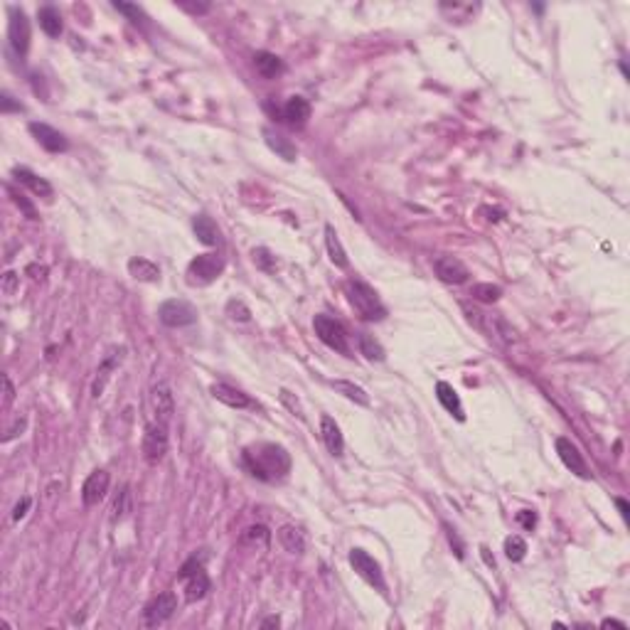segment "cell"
Returning a JSON list of instances; mask_svg holds the SVG:
<instances>
[{"instance_id":"cell-26","label":"cell","mask_w":630,"mask_h":630,"mask_svg":"<svg viewBox=\"0 0 630 630\" xmlns=\"http://www.w3.org/2000/svg\"><path fill=\"white\" fill-rule=\"evenodd\" d=\"M37 20H39V27H42L44 35L49 37H59L62 35V15L54 5H44V8L37 10Z\"/></svg>"},{"instance_id":"cell-44","label":"cell","mask_w":630,"mask_h":630,"mask_svg":"<svg viewBox=\"0 0 630 630\" xmlns=\"http://www.w3.org/2000/svg\"><path fill=\"white\" fill-rule=\"evenodd\" d=\"M15 202H18V207L23 209V212L27 214L30 219H37V212H35V207L27 202V197H23V194H15Z\"/></svg>"},{"instance_id":"cell-19","label":"cell","mask_w":630,"mask_h":630,"mask_svg":"<svg viewBox=\"0 0 630 630\" xmlns=\"http://www.w3.org/2000/svg\"><path fill=\"white\" fill-rule=\"evenodd\" d=\"M320 436H323L325 448H328L333 456H342V451H345L342 431H340V426L335 424V419L328 416V414H323V419H320Z\"/></svg>"},{"instance_id":"cell-5","label":"cell","mask_w":630,"mask_h":630,"mask_svg":"<svg viewBox=\"0 0 630 630\" xmlns=\"http://www.w3.org/2000/svg\"><path fill=\"white\" fill-rule=\"evenodd\" d=\"M466 313H468V320L478 325L483 333H488V338L495 340V342L512 345L514 340H517L514 330L509 328L507 320L500 318V315H490V313H483V311H471V308H466Z\"/></svg>"},{"instance_id":"cell-11","label":"cell","mask_w":630,"mask_h":630,"mask_svg":"<svg viewBox=\"0 0 630 630\" xmlns=\"http://www.w3.org/2000/svg\"><path fill=\"white\" fill-rule=\"evenodd\" d=\"M175 611H178V598H175V593L165 591L146 606V611H143V623H146L148 628L160 626V623L170 621V618L175 616Z\"/></svg>"},{"instance_id":"cell-20","label":"cell","mask_w":630,"mask_h":630,"mask_svg":"<svg viewBox=\"0 0 630 630\" xmlns=\"http://www.w3.org/2000/svg\"><path fill=\"white\" fill-rule=\"evenodd\" d=\"M13 178L18 180L20 185L32 190L35 194H39V197H52V185H49L44 178H39V175H35L30 168H15Z\"/></svg>"},{"instance_id":"cell-4","label":"cell","mask_w":630,"mask_h":630,"mask_svg":"<svg viewBox=\"0 0 630 630\" xmlns=\"http://www.w3.org/2000/svg\"><path fill=\"white\" fill-rule=\"evenodd\" d=\"M313 330L318 335V340L323 345H328L330 350L340 354H347L350 357V342H347V330L340 320L330 318V315H315L313 318Z\"/></svg>"},{"instance_id":"cell-50","label":"cell","mask_w":630,"mask_h":630,"mask_svg":"<svg viewBox=\"0 0 630 630\" xmlns=\"http://www.w3.org/2000/svg\"><path fill=\"white\" fill-rule=\"evenodd\" d=\"M601 626H603V628H611V626H616V628H621V630H626V628H628L626 623H623V621H616V618H606V621H603Z\"/></svg>"},{"instance_id":"cell-30","label":"cell","mask_w":630,"mask_h":630,"mask_svg":"<svg viewBox=\"0 0 630 630\" xmlns=\"http://www.w3.org/2000/svg\"><path fill=\"white\" fill-rule=\"evenodd\" d=\"M333 389L342 394V397H347L350 402H357V404H362V407H369V394L364 392L362 387H357L354 382H347V379H333Z\"/></svg>"},{"instance_id":"cell-40","label":"cell","mask_w":630,"mask_h":630,"mask_svg":"<svg viewBox=\"0 0 630 630\" xmlns=\"http://www.w3.org/2000/svg\"><path fill=\"white\" fill-rule=\"evenodd\" d=\"M113 8H116L118 13H126L128 18H133V23L143 20V10L138 8V5H128V3H118V0H113Z\"/></svg>"},{"instance_id":"cell-39","label":"cell","mask_w":630,"mask_h":630,"mask_svg":"<svg viewBox=\"0 0 630 630\" xmlns=\"http://www.w3.org/2000/svg\"><path fill=\"white\" fill-rule=\"evenodd\" d=\"M278 397H281V402L286 404L288 409H291L293 414H296L298 419H306V414H303V407H301V402H298L296 397H293L291 392H288V389H281V394H278Z\"/></svg>"},{"instance_id":"cell-24","label":"cell","mask_w":630,"mask_h":630,"mask_svg":"<svg viewBox=\"0 0 630 630\" xmlns=\"http://www.w3.org/2000/svg\"><path fill=\"white\" fill-rule=\"evenodd\" d=\"M192 229H194V237L202 244H207V247H217L219 244V229L214 224V219L207 217V214H197L192 219Z\"/></svg>"},{"instance_id":"cell-33","label":"cell","mask_w":630,"mask_h":630,"mask_svg":"<svg viewBox=\"0 0 630 630\" xmlns=\"http://www.w3.org/2000/svg\"><path fill=\"white\" fill-rule=\"evenodd\" d=\"M471 296L483 303H495V301H500V296H502V288L493 286V283H475Z\"/></svg>"},{"instance_id":"cell-3","label":"cell","mask_w":630,"mask_h":630,"mask_svg":"<svg viewBox=\"0 0 630 630\" xmlns=\"http://www.w3.org/2000/svg\"><path fill=\"white\" fill-rule=\"evenodd\" d=\"M178 581H180V586H183L185 601L187 603L202 601L209 591V576H207V572H204V564L199 562L197 557H192L190 562L183 564V569H180V574H178Z\"/></svg>"},{"instance_id":"cell-13","label":"cell","mask_w":630,"mask_h":630,"mask_svg":"<svg viewBox=\"0 0 630 630\" xmlns=\"http://www.w3.org/2000/svg\"><path fill=\"white\" fill-rule=\"evenodd\" d=\"M27 128H30V133H32V136H35V141H37L39 146H42L47 153H64V151H67V148H69L67 138H64L62 133L57 131V128L47 126V123H37V121H32Z\"/></svg>"},{"instance_id":"cell-17","label":"cell","mask_w":630,"mask_h":630,"mask_svg":"<svg viewBox=\"0 0 630 630\" xmlns=\"http://www.w3.org/2000/svg\"><path fill=\"white\" fill-rule=\"evenodd\" d=\"M209 392H212V397L217 399V402L227 404V407H232V409H252L254 407L252 397H249L247 392H242V389L232 387V384H227V382H214L212 387H209Z\"/></svg>"},{"instance_id":"cell-28","label":"cell","mask_w":630,"mask_h":630,"mask_svg":"<svg viewBox=\"0 0 630 630\" xmlns=\"http://www.w3.org/2000/svg\"><path fill=\"white\" fill-rule=\"evenodd\" d=\"M254 67H257V72L261 74V77H266V79H273V77H278V74L283 72V62L271 52H257L254 54Z\"/></svg>"},{"instance_id":"cell-41","label":"cell","mask_w":630,"mask_h":630,"mask_svg":"<svg viewBox=\"0 0 630 630\" xmlns=\"http://www.w3.org/2000/svg\"><path fill=\"white\" fill-rule=\"evenodd\" d=\"M514 519H517L519 527H524L527 532H532V529L537 527V514L529 512V509H522V512H517V514H514Z\"/></svg>"},{"instance_id":"cell-16","label":"cell","mask_w":630,"mask_h":630,"mask_svg":"<svg viewBox=\"0 0 630 630\" xmlns=\"http://www.w3.org/2000/svg\"><path fill=\"white\" fill-rule=\"evenodd\" d=\"M151 404H153V412H156V421L163 424V426H168V424L173 421V414H175V399L165 382H160L153 387Z\"/></svg>"},{"instance_id":"cell-22","label":"cell","mask_w":630,"mask_h":630,"mask_svg":"<svg viewBox=\"0 0 630 630\" xmlns=\"http://www.w3.org/2000/svg\"><path fill=\"white\" fill-rule=\"evenodd\" d=\"M283 118H286L291 126H303V123L311 118V104L303 97H291L283 106Z\"/></svg>"},{"instance_id":"cell-29","label":"cell","mask_w":630,"mask_h":630,"mask_svg":"<svg viewBox=\"0 0 630 630\" xmlns=\"http://www.w3.org/2000/svg\"><path fill=\"white\" fill-rule=\"evenodd\" d=\"M264 136H266L268 148H271V151H276L283 160H288V163H293V160H296L298 151H296V146L288 141V138H283L281 133H273L271 128H264Z\"/></svg>"},{"instance_id":"cell-35","label":"cell","mask_w":630,"mask_h":630,"mask_svg":"<svg viewBox=\"0 0 630 630\" xmlns=\"http://www.w3.org/2000/svg\"><path fill=\"white\" fill-rule=\"evenodd\" d=\"M268 539H271V532H268L264 524H254V527L244 529L242 534V542H252V544H261V547H266Z\"/></svg>"},{"instance_id":"cell-8","label":"cell","mask_w":630,"mask_h":630,"mask_svg":"<svg viewBox=\"0 0 630 630\" xmlns=\"http://www.w3.org/2000/svg\"><path fill=\"white\" fill-rule=\"evenodd\" d=\"M168 453V426L163 424H151L143 433V456L148 463H160Z\"/></svg>"},{"instance_id":"cell-38","label":"cell","mask_w":630,"mask_h":630,"mask_svg":"<svg viewBox=\"0 0 630 630\" xmlns=\"http://www.w3.org/2000/svg\"><path fill=\"white\" fill-rule=\"evenodd\" d=\"M20 286V276L15 271H8L3 276V281H0V291L5 293V296H15V291H18Z\"/></svg>"},{"instance_id":"cell-49","label":"cell","mask_w":630,"mask_h":630,"mask_svg":"<svg viewBox=\"0 0 630 630\" xmlns=\"http://www.w3.org/2000/svg\"><path fill=\"white\" fill-rule=\"evenodd\" d=\"M616 505H618V509H621L623 519H628V512H630V505H628V502H626V500H623V498H616Z\"/></svg>"},{"instance_id":"cell-27","label":"cell","mask_w":630,"mask_h":630,"mask_svg":"<svg viewBox=\"0 0 630 630\" xmlns=\"http://www.w3.org/2000/svg\"><path fill=\"white\" fill-rule=\"evenodd\" d=\"M278 542H281L291 554H303L306 552V544H308L303 529L293 527V524H286V527L278 529Z\"/></svg>"},{"instance_id":"cell-51","label":"cell","mask_w":630,"mask_h":630,"mask_svg":"<svg viewBox=\"0 0 630 630\" xmlns=\"http://www.w3.org/2000/svg\"><path fill=\"white\" fill-rule=\"evenodd\" d=\"M480 554H483V559H485V564H488V567H495V559L490 557L488 547H480Z\"/></svg>"},{"instance_id":"cell-14","label":"cell","mask_w":630,"mask_h":630,"mask_svg":"<svg viewBox=\"0 0 630 630\" xmlns=\"http://www.w3.org/2000/svg\"><path fill=\"white\" fill-rule=\"evenodd\" d=\"M557 453H559V458H562V463L572 473H576L579 478H583V480L591 478V473H588V466H586V461H583L581 451H579V448L574 446L569 438H564V436L557 438Z\"/></svg>"},{"instance_id":"cell-1","label":"cell","mask_w":630,"mask_h":630,"mask_svg":"<svg viewBox=\"0 0 630 630\" xmlns=\"http://www.w3.org/2000/svg\"><path fill=\"white\" fill-rule=\"evenodd\" d=\"M247 471L259 480H278L291 471V456L286 453V448L276 446V443H257V446L244 448L242 456Z\"/></svg>"},{"instance_id":"cell-42","label":"cell","mask_w":630,"mask_h":630,"mask_svg":"<svg viewBox=\"0 0 630 630\" xmlns=\"http://www.w3.org/2000/svg\"><path fill=\"white\" fill-rule=\"evenodd\" d=\"M30 505H32V500H30V498H23L18 505H15V509H13V519H15V522H20V519H23L25 514H27Z\"/></svg>"},{"instance_id":"cell-34","label":"cell","mask_w":630,"mask_h":630,"mask_svg":"<svg viewBox=\"0 0 630 630\" xmlns=\"http://www.w3.org/2000/svg\"><path fill=\"white\" fill-rule=\"evenodd\" d=\"M252 257H254V264H257V266L261 268V271L273 273V271H276V268H278L276 257H273V254L268 252V249H264V247L254 249V252H252Z\"/></svg>"},{"instance_id":"cell-9","label":"cell","mask_w":630,"mask_h":630,"mask_svg":"<svg viewBox=\"0 0 630 630\" xmlns=\"http://www.w3.org/2000/svg\"><path fill=\"white\" fill-rule=\"evenodd\" d=\"M350 564H352V569L367 583L377 586L379 591H387V583H384L382 569H379V564L374 562V557H369L364 549H352V552H350Z\"/></svg>"},{"instance_id":"cell-10","label":"cell","mask_w":630,"mask_h":630,"mask_svg":"<svg viewBox=\"0 0 630 630\" xmlns=\"http://www.w3.org/2000/svg\"><path fill=\"white\" fill-rule=\"evenodd\" d=\"M8 39H10V44H13V49L20 54V57L27 54V49H30V20L20 8L10 10Z\"/></svg>"},{"instance_id":"cell-2","label":"cell","mask_w":630,"mask_h":630,"mask_svg":"<svg viewBox=\"0 0 630 630\" xmlns=\"http://www.w3.org/2000/svg\"><path fill=\"white\" fill-rule=\"evenodd\" d=\"M345 293L350 298V306L359 313V318L364 320H384L387 318V306L379 301L377 291L364 281H347L345 283Z\"/></svg>"},{"instance_id":"cell-6","label":"cell","mask_w":630,"mask_h":630,"mask_svg":"<svg viewBox=\"0 0 630 630\" xmlns=\"http://www.w3.org/2000/svg\"><path fill=\"white\" fill-rule=\"evenodd\" d=\"M158 318H160V323L168 325V328H185V325L197 323V311H194L187 301L170 298V301L160 303Z\"/></svg>"},{"instance_id":"cell-18","label":"cell","mask_w":630,"mask_h":630,"mask_svg":"<svg viewBox=\"0 0 630 630\" xmlns=\"http://www.w3.org/2000/svg\"><path fill=\"white\" fill-rule=\"evenodd\" d=\"M123 352H126L123 347H113L111 352L104 357V362L99 364L97 379H94V384H92V394H94V397H101V392H104V387H106V382H109V377H111V372L118 367V364H121Z\"/></svg>"},{"instance_id":"cell-23","label":"cell","mask_w":630,"mask_h":630,"mask_svg":"<svg viewBox=\"0 0 630 630\" xmlns=\"http://www.w3.org/2000/svg\"><path fill=\"white\" fill-rule=\"evenodd\" d=\"M128 273H131L136 281H146V283H158L160 281V268L151 259H143V257H133L128 261Z\"/></svg>"},{"instance_id":"cell-12","label":"cell","mask_w":630,"mask_h":630,"mask_svg":"<svg viewBox=\"0 0 630 630\" xmlns=\"http://www.w3.org/2000/svg\"><path fill=\"white\" fill-rule=\"evenodd\" d=\"M433 271H436V276L441 278V281L453 283V286H461V283H466L468 278H471L468 266L456 257H438L436 261H433Z\"/></svg>"},{"instance_id":"cell-36","label":"cell","mask_w":630,"mask_h":630,"mask_svg":"<svg viewBox=\"0 0 630 630\" xmlns=\"http://www.w3.org/2000/svg\"><path fill=\"white\" fill-rule=\"evenodd\" d=\"M227 315L232 320H237V323H249V320H252V311H249L242 301H237V298L227 301Z\"/></svg>"},{"instance_id":"cell-43","label":"cell","mask_w":630,"mask_h":630,"mask_svg":"<svg viewBox=\"0 0 630 630\" xmlns=\"http://www.w3.org/2000/svg\"><path fill=\"white\" fill-rule=\"evenodd\" d=\"M180 10H187V13H192V15H204V13H209V5L207 3H180L178 5Z\"/></svg>"},{"instance_id":"cell-53","label":"cell","mask_w":630,"mask_h":630,"mask_svg":"<svg viewBox=\"0 0 630 630\" xmlns=\"http://www.w3.org/2000/svg\"><path fill=\"white\" fill-rule=\"evenodd\" d=\"M27 273H39V278H42L44 273H47V268L44 266H39V268L37 266H27Z\"/></svg>"},{"instance_id":"cell-32","label":"cell","mask_w":630,"mask_h":630,"mask_svg":"<svg viewBox=\"0 0 630 630\" xmlns=\"http://www.w3.org/2000/svg\"><path fill=\"white\" fill-rule=\"evenodd\" d=\"M524 554H527V542H524L519 534H509V537L505 539V557H507L509 562H522Z\"/></svg>"},{"instance_id":"cell-15","label":"cell","mask_w":630,"mask_h":630,"mask_svg":"<svg viewBox=\"0 0 630 630\" xmlns=\"http://www.w3.org/2000/svg\"><path fill=\"white\" fill-rule=\"evenodd\" d=\"M109 483H111V478H109L106 471H94L87 480H84V485H82V502L87 505V507H94V505H99L104 498H106Z\"/></svg>"},{"instance_id":"cell-31","label":"cell","mask_w":630,"mask_h":630,"mask_svg":"<svg viewBox=\"0 0 630 630\" xmlns=\"http://www.w3.org/2000/svg\"><path fill=\"white\" fill-rule=\"evenodd\" d=\"M357 342H359V352H362L367 359H372V362H382V359L387 357L384 347H382V345H379L377 340H374L369 333H359Z\"/></svg>"},{"instance_id":"cell-48","label":"cell","mask_w":630,"mask_h":630,"mask_svg":"<svg viewBox=\"0 0 630 630\" xmlns=\"http://www.w3.org/2000/svg\"><path fill=\"white\" fill-rule=\"evenodd\" d=\"M23 428H25V419H18V421H15V426L10 428L8 433H5V438H3V441H5V443H8V441H13V438L18 436V433L23 431Z\"/></svg>"},{"instance_id":"cell-47","label":"cell","mask_w":630,"mask_h":630,"mask_svg":"<svg viewBox=\"0 0 630 630\" xmlns=\"http://www.w3.org/2000/svg\"><path fill=\"white\" fill-rule=\"evenodd\" d=\"M3 387H5V402H3V407L8 409L10 404H13V399H15V389H13V382H10V377H3Z\"/></svg>"},{"instance_id":"cell-37","label":"cell","mask_w":630,"mask_h":630,"mask_svg":"<svg viewBox=\"0 0 630 630\" xmlns=\"http://www.w3.org/2000/svg\"><path fill=\"white\" fill-rule=\"evenodd\" d=\"M128 512H131V490L123 488L121 495L116 498V502H113V519H123Z\"/></svg>"},{"instance_id":"cell-52","label":"cell","mask_w":630,"mask_h":630,"mask_svg":"<svg viewBox=\"0 0 630 630\" xmlns=\"http://www.w3.org/2000/svg\"><path fill=\"white\" fill-rule=\"evenodd\" d=\"M273 626H276V628H278V626H281V621H278V618H276V616L266 618V621H264V623H261V628H273Z\"/></svg>"},{"instance_id":"cell-25","label":"cell","mask_w":630,"mask_h":630,"mask_svg":"<svg viewBox=\"0 0 630 630\" xmlns=\"http://www.w3.org/2000/svg\"><path fill=\"white\" fill-rule=\"evenodd\" d=\"M325 249H328V257L330 261L335 264L338 268H347V254H345L342 244L338 239V232L333 229V224H325Z\"/></svg>"},{"instance_id":"cell-45","label":"cell","mask_w":630,"mask_h":630,"mask_svg":"<svg viewBox=\"0 0 630 630\" xmlns=\"http://www.w3.org/2000/svg\"><path fill=\"white\" fill-rule=\"evenodd\" d=\"M0 109H3V113H10V111H20V104L13 101V97H10L8 92H3V99H0Z\"/></svg>"},{"instance_id":"cell-46","label":"cell","mask_w":630,"mask_h":630,"mask_svg":"<svg viewBox=\"0 0 630 630\" xmlns=\"http://www.w3.org/2000/svg\"><path fill=\"white\" fill-rule=\"evenodd\" d=\"M446 534H448V542H451V547H456V557H458V559H463V542H461V539H458L456 529L446 527Z\"/></svg>"},{"instance_id":"cell-7","label":"cell","mask_w":630,"mask_h":630,"mask_svg":"<svg viewBox=\"0 0 630 630\" xmlns=\"http://www.w3.org/2000/svg\"><path fill=\"white\" fill-rule=\"evenodd\" d=\"M224 271V259L217 254H199L190 261L187 276L192 283H212Z\"/></svg>"},{"instance_id":"cell-21","label":"cell","mask_w":630,"mask_h":630,"mask_svg":"<svg viewBox=\"0 0 630 630\" xmlns=\"http://www.w3.org/2000/svg\"><path fill=\"white\" fill-rule=\"evenodd\" d=\"M436 397H438V402H441V407L446 409L448 414H453L458 421H463V419H466V414H463L461 397H458L456 389H453L448 382H438L436 384Z\"/></svg>"}]
</instances>
